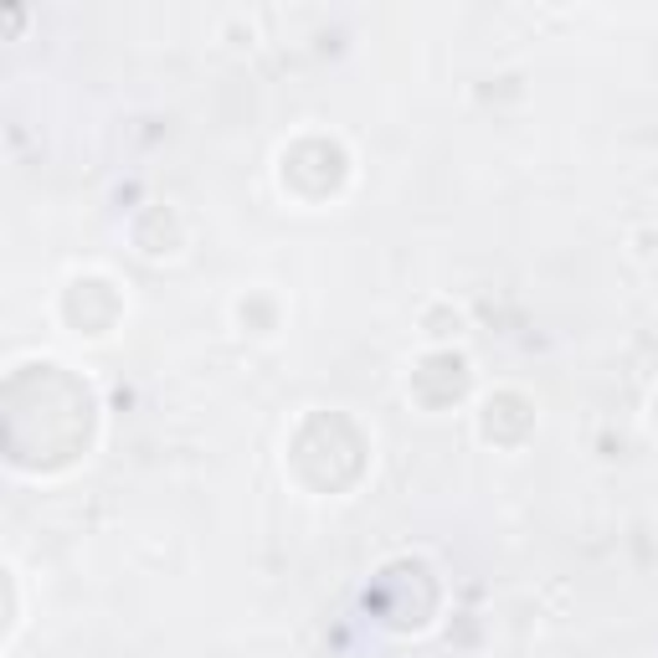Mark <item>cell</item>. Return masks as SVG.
I'll use <instances>...</instances> for the list:
<instances>
[{"instance_id":"2","label":"cell","mask_w":658,"mask_h":658,"mask_svg":"<svg viewBox=\"0 0 658 658\" xmlns=\"http://www.w3.org/2000/svg\"><path fill=\"white\" fill-rule=\"evenodd\" d=\"M5 612H11V618H5V638H16V628H21V571L16 566H5Z\"/></svg>"},{"instance_id":"1","label":"cell","mask_w":658,"mask_h":658,"mask_svg":"<svg viewBox=\"0 0 658 658\" xmlns=\"http://www.w3.org/2000/svg\"><path fill=\"white\" fill-rule=\"evenodd\" d=\"M58 319L67 325V334H78V340H109L114 325L124 319V293H118L114 278H103V273H78V278H67V289L58 293Z\"/></svg>"}]
</instances>
